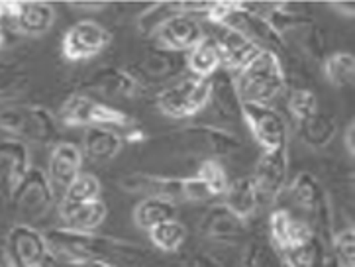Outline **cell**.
<instances>
[{"instance_id": "9a60e30c", "label": "cell", "mask_w": 355, "mask_h": 267, "mask_svg": "<svg viewBox=\"0 0 355 267\" xmlns=\"http://www.w3.org/2000/svg\"><path fill=\"white\" fill-rule=\"evenodd\" d=\"M198 234L218 244H238L248 236V222L238 218L232 210L218 203L200 216Z\"/></svg>"}, {"instance_id": "7a4b0ae2", "label": "cell", "mask_w": 355, "mask_h": 267, "mask_svg": "<svg viewBox=\"0 0 355 267\" xmlns=\"http://www.w3.org/2000/svg\"><path fill=\"white\" fill-rule=\"evenodd\" d=\"M234 81L241 103L273 105L285 93L286 75L283 61L273 51L261 49L243 69L234 75Z\"/></svg>"}, {"instance_id": "4dcf8cb0", "label": "cell", "mask_w": 355, "mask_h": 267, "mask_svg": "<svg viewBox=\"0 0 355 267\" xmlns=\"http://www.w3.org/2000/svg\"><path fill=\"white\" fill-rule=\"evenodd\" d=\"M149 242L153 248H157L165 254H173L179 252L183 248L184 240H187V228L181 221H167L155 226L153 230H149Z\"/></svg>"}, {"instance_id": "1f68e13d", "label": "cell", "mask_w": 355, "mask_h": 267, "mask_svg": "<svg viewBox=\"0 0 355 267\" xmlns=\"http://www.w3.org/2000/svg\"><path fill=\"white\" fill-rule=\"evenodd\" d=\"M193 177H196L202 185L207 187L212 197H222L230 185L228 173L218 160H202Z\"/></svg>"}, {"instance_id": "484cf974", "label": "cell", "mask_w": 355, "mask_h": 267, "mask_svg": "<svg viewBox=\"0 0 355 267\" xmlns=\"http://www.w3.org/2000/svg\"><path fill=\"white\" fill-rule=\"evenodd\" d=\"M222 198H224L222 205L245 222L250 221L257 212V209L261 207L252 177H238V179L230 181L228 189L222 195Z\"/></svg>"}, {"instance_id": "5bb4252c", "label": "cell", "mask_w": 355, "mask_h": 267, "mask_svg": "<svg viewBox=\"0 0 355 267\" xmlns=\"http://www.w3.org/2000/svg\"><path fill=\"white\" fill-rule=\"evenodd\" d=\"M202 22L193 14H173L153 32L157 46L177 53H189L205 37Z\"/></svg>"}, {"instance_id": "2e32d148", "label": "cell", "mask_w": 355, "mask_h": 267, "mask_svg": "<svg viewBox=\"0 0 355 267\" xmlns=\"http://www.w3.org/2000/svg\"><path fill=\"white\" fill-rule=\"evenodd\" d=\"M269 238L277 254H281L298 246L309 244L310 240L316 238V232L304 218L293 216L286 209H277L269 214Z\"/></svg>"}, {"instance_id": "8d00e7d4", "label": "cell", "mask_w": 355, "mask_h": 267, "mask_svg": "<svg viewBox=\"0 0 355 267\" xmlns=\"http://www.w3.org/2000/svg\"><path fill=\"white\" fill-rule=\"evenodd\" d=\"M181 267H226L222 259L208 254V252H195L183 259Z\"/></svg>"}, {"instance_id": "7bdbcfd3", "label": "cell", "mask_w": 355, "mask_h": 267, "mask_svg": "<svg viewBox=\"0 0 355 267\" xmlns=\"http://www.w3.org/2000/svg\"><path fill=\"white\" fill-rule=\"evenodd\" d=\"M0 267H4V266H2V264H0Z\"/></svg>"}, {"instance_id": "4316f807", "label": "cell", "mask_w": 355, "mask_h": 267, "mask_svg": "<svg viewBox=\"0 0 355 267\" xmlns=\"http://www.w3.org/2000/svg\"><path fill=\"white\" fill-rule=\"evenodd\" d=\"M132 216H134V224L139 230L149 232L163 222L175 221L177 218V205L171 200H165V198L144 197L134 207Z\"/></svg>"}, {"instance_id": "e575fe53", "label": "cell", "mask_w": 355, "mask_h": 267, "mask_svg": "<svg viewBox=\"0 0 355 267\" xmlns=\"http://www.w3.org/2000/svg\"><path fill=\"white\" fill-rule=\"evenodd\" d=\"M101 181L92 173H79L77 179L69 185V189L63 193V203H91L101 198Z\"/></svg>"}, {"instance_id": "52a82bcc", "label": "cell", "mask_w": 355, "mask_h": 267, "mask_svg": "<svg viewBox=\"0 0 355 267\" xmlns=\"http://www.w3.org/2000/svg\"><path fill=\"white\" fill-rule=\"evenodd\" d=\"M58 118L65 126H83V128H94V126L128 128V126H132V118L128 117L126 112L118 110L114 106L98 103L87 94L69 96L59 108Z\"/></svg>"}, {"instance_id": "d4e9b609", "label": "cell", "mask_w": 355, "mask_h": 267, "mask_svg": "<svg viewBox=\"0 0 355 267\" xmlns=\"http://www.w3.org/2000/svg\"><path fill=\"white\" fill-rule=\"evenodd\" d=\"M83 150L92 162H112L124 150V138L112 128H87L83 136Z\"/></svg>"}, {"instance_id": "e0dca14e", "label": "cell", "mask_w": 355, "mask_h": 267, "mask_svg": "<svg viewBox=\"0 0 355 267\" xmlns=\"http://www.w3.org/2000/svg\"><path fill=\"white\" fill-rule=\"evenodd\" d=\"M212 37H214L218 51H220L222 69L228 71L232 75L243 69L261 51V47L253 44L248 35H243L230 26H216V35H212Z\"/></svg>"}, {"instance_id": "f1b7e54d", "label": "cell", "mask_w": 355, "mask_h": 267, "mask_svg": "<svg viewBox=\"0 0 355 267\" xmlns=\"http://www.w3.org/2000/svg\"><path fill=\"white\" fill-rule=\"evenodd\" d=\"M297 128L300 139L309 148H312V150H324L336 138L338 124H336V120L330 114H324V112L318 110L312 118L297 124Z\"/></svg>"}, {"instance_id": "8992f818", "label": "cell", "mask_w": 355, "mask_h": 267, "mask_svg": "<svg viewBox=\"0 0 355 267\" xmlns=\"http://www.w3.org/2000/svg\"><path fill=\"white\" fill-rule=\"evenodd\" d=\"M4 257L10 267H53L55 259L46 234L28 222L14 224L4 240Z\"/></svg>"}, {"instance_id": "7402d4cb", "label": "cell", "mask_w": 355, "mask_h": 267, "mask_svg": "<svg viewBox=\"0 0 355 267\" xmlns=\"http://www.w3.org/2000/svg\"><path fill=\"white\" fill-rule=\"evenodd\" d=\"M59 218L63 221V228L77 232H96L108 218V207L101 198L91 203H59Z\"/></svg>"}, {"instance_id": "8fae6325", "label": "cell", "mask_w": 355, "mask_h": 267, "mask_svg": "<svg viewBox=\"0 0 355 267\" xmlns=\"http://www.w3.org/2000/svg\"><path fill=\"white\" fill-rule=\"evenodd\" d=\"M179 139L184 150L198 155H207V160H216L224 155H232L241 148V139L228 130L216 128V126H189L179 132Z\"/></svg>"}, {"instance_id": "30bf717a", "label": "cell", "mask_w": 355, "mask_h": 267, "mask_svg": "<svg viewBox=\"0 0 355 267\" xmlns=\"http://www.w3.org/2000/svg\"><path fill=\"white\" fill-rule=\"evenodd\" d=\"M184 69H187V55L177 53V51H169V49L161 46H155L148 49L144 53V58L126 71L146 91L149 85L169 83L175 77H179V73Z\"/></svg>"}, {"instance_id": "7c38bea8", "label": "cell", "mask_w": 355, "mask_h": 267, "mask_svg": "<svg viewBox=\"0 0 355 267\" xmlns=\"http://www.w3.org/2000/svg\"><path fill=\"white\" fill-rule=\"evenodd\" d=\"M110 40L112 35L103 24L94 22V20H80L65 32L61 49H63L65 59L85 61L104 51L110 44Z\"/></svg>"}, {"instance_id": "277c9868", "label": "cell", "mask_w": 355, "mask_h": 267, "mask_svg": "<svg viewBox=\"0 0 355 267\" xmlns=\"http://www.w3.org/2000/svg\"><path fill=\"white\" fill-rule=\"evenodd\" d=\"M291 197L295 200L298 209L306 214L304 221L312 226V230L320 238L322 242L332 240V209L330 200L324 191V187L318 181L316 175L310 171H300V173L291 181Z\"/></svg>"}, {"instance_id": "d6986e66", "label": "cell", "mask_w": 355, "mask_h": 267, "mask_svg": "<svg viewBox=\"0 0 355 267\" xmlns=\"http://www.w3.org/2000/svg\"><path fill=\"white\" fill-rule=\"evenodd\" d=\"M83 167V150L71 141H58L47 163V177L55 191H67Z\"/></svg>"}, {"instance_id": "603a6c76", "label": "cell", "mask_w": 355, "mask_h": 267, "mask_svg": "<svg viewBox=\"0 0 355 267\" xmlns=\"http://www.w3.org/2000/svg\"><path fill=\"white\" fill-rule=\"evenodd\" d=\"M210 96H208V105L214 108L218 117L226 118V120H238L241 118V101L234 75L228 71H216L210 79Z\"/></svg>"}, {"instance_id": "4fadbf2b", "label": "cell", "mask_w": 355, "mask_h": 267, "mask_svg": "<svg viewBox=\"0 0 355 267\" xmlns=\"http://www.w3.org/2000/svg\"><path fill=\"white\" fill-rule=\"evenodd\" d=\"M255 191L261 205L275 203L288 181V150L261 153L252 175Z\"/></svg>"}, {"instance_id": "ac0fdd59", "label": "cell", "mask_w": 355, "mask_h": 267, "mask_svg": "<svg viewBox=\"0 0 355 267\" xmlns=\"http://www.w3.org/2000/svg\"><path fill=\"white\" fill-rule=\"evenodd\" d=\"M120 187L128 193H139L144 197H155L171 200L177 205V200L187 203V179H175V177H161V175L134 173L124 177L120 181Z\"/></svg>"}, {"instance_id": "ba28073f", "label": "cell", "mask_w": 355, "mask_h": 267, "mask_svg": "<svg viewBox=\"0 0 355 267\" xmlns=\"http://www.w3.org/2000/svg\"><path fill=\"white\" fill-rule=\"evenodd\" d=\"M10 200L14 209L28 221H40L55 205V189L44 169L30 167L22 181L14 187Z\"/></svg>"}, {"instance_id": "d6a6232c", "label": "cell", "mask_w": 355, "mask_h": 267, "mask_svg": "<svg viewBox=\"0 0 355 267\" xmlns=\"http://www.w3.org/2000/svg\"><path fill=\"white\" fill-rule=\"evenodd\" d=\"M241 267H283V261L271 242L253 240L243 250Z\"/></svg>"}, {"instance_id": "3957f363", "label": "cell", "mask_w": 355, "mask_h": 267, "mask_svg": "<svg viewBox=\"0 0 355 267\" xmlns=\"http://www.w3.org/2000/svg\"><path fill=\"white\" fill-rule=\"evenodd\" d=\"M0 132L22 141L49 146L59 138L58 117L40 105L6 106L0 110Z\"/></svg>"}, {"instance_id": "d590c367", "label": "cell", "mask_w": 355, "mask_h": 267, "mask_svg": "<svg viewBox=\"0 0 355 267\" xmlns=\"http://www.w3.org/2000/svg\"><path fill=\"white\" fill-rule=\"evenodd\" d=\"M330 248H332L334 257L340 261V266L355 267V232L352 226L334 232Z\"/></svg>"}, {"instance_id": "ffe728a7", "label": "cell", "mask_w": 355, "mask_h": 267, "mask_svg": "<svg viewBox=\"0 0 355 267\" xmlns=\"http://www.w3.org/2000/svg\"><path fill=\"white\" fill-rule=\"evenodd\" d=\"M85 89L101 94L104 98H132L144 93L139 83L128 73L118 67H101L85 81Z\"/></svg>"}, {"instance_id": "ab89813d", "label": "cell", "mask_w": 355, "mask_h": 267, "mask_svg": "<svg viewBox=\"0 0 355 267\" xmlns=\"http://www.w3.org/2000/svg\"><path fill=\"white\" fill-rule=\"evenodd\" d=\"M73 6H85V10H101L106 4L104 2H75Z\"/></svg>"}, {"instance_id": "44dd1931", "label": "cell", "mask_w": 355, "mask_h": 267, "mask_svg": "<svg viewBox=\"0 0 355 267\" xmlns=\"http://www.w3.org/2000/svg\"><path fill=\"white\" fill-rule=\"evenodd\" d=\"M30 150L26 141L10 136L0 138V183L10 195L30 169Z\"/></svg>"}, {"instance_id": "5b68a950", "label": "cell", "mask_w": 355, "mask_h": 267, "mask_svg": "<svg viewBox=\"0 0 355 267\" xmlns=\"http://www.w3.org/2000/svg\"><path fill=\"white\" fill-rule=\"evenodd\" d=\"M208 96H210L208 79L187 75L161 89L155 96V106L159 108L163 117L183 120L205 110L208 106Z\"/></svg>"}, {"instance_id": "6da1fadb", "label": "cell", "mask_w": 355, "mask_h": 267, "mask_svg": "<svg viewBox=\"0 0 355 267\" xmlns=\"http://www.w3.org/2000/svg\"><path fill=\"white\" fill-rule=\"evenodd\" d=\"M46 240L55 264L77 267L85 261H108L120 267L139 264L148 257L146 248L136 242L96 232H77L69 228L47 230Z\"/></svg>"}, {"instance_id": "cb8c5ba5", "label": "cell", "mask_w": 355, "mask_h": 267, "mask_svg": "<svg viewBox=\"0 0 355 267\" xmlns=\"http://www.w3.org/2000/svg\"><path fill=\"white\" fill-rule=\"evenodd\" d=\"M55 22V8L49 2H20L18 14L14 18V30L24 35H42L51 30Z\"/></svg>"}, {"instance_id": "b9f144b4", "label": "cell", "mask_w": 355, "mask_h": 267, "mask_svg": "<svg viewBox=\"0 0 355 267\" xmlns=\"http://www.w3.org/2000/svg\"><path fill=\"white\" fill-rule=\"evenodd\" d=\"M4 44V28H2V24H0V47Z\"/></svg>"}, {"instance_id": "60d3db41", "label": "cell", "mask_w": 355, "mask_h": 267, "mask_svg": "<svg viewBox=\"0 0 355 267\" xmlns=\"http://www.w3.org/2000/svg\"><path fill=\"white\" fill-rule=\"evenodd\" d=\"M324 267H342V266H340V261L334 257L332 252H328V254H326V264H324Z\"/></svg>"}, {"instance_id": "f35d334b", "label": "cell", "mask_w": 355, "mask_h": 267, "mask_svg": "<svg viewBox=\"0 0 355 267\" xmlns=\"http://www.w3.org/2000/svg\"><path fill=\"white\" fill-rule=\"evenodd\" d=\"M334 10L345 14V16H354L355 14V2H330Z\"/></svg>"}, {"instance_id": "74e56055", "label": "cell", "mask_w": 355, "mask_h": 267, "mask_svg": "<svg viewBox=\"0 0 355 267\" xmlns=\"http://www.w3.org/2000/svg\"><path fill=\"white\" fill-rule=\"evenodd\" d=\"M344 146H345V150H347V153L354 157L355 155V122L354 120H349V122H347V128H345L344 132Z\"/></svg>"}, {"instance_id": "9c48e42d", "label": "cell", "mask_w": 355, "mask_h": 267, "mask_svg": "<svg viewBox=\"0 0 355 267\" xmlns=\"http://www.w3.org/2000/svg\"><path fill=\"white\" fill-rule=\"evenodd\" d=\"M241 118L248 124L253 139L263 153L285 150L288 139V126L283 114L273 105L241 103Z\"/></svg>"}, {"instance_id": "f546056e", "label": "cell", "mask_w": 355, "mask_h": 267, "mask_svg": "<svg viewBox=\"0 0 355 267\" xmlns=\"http://www.w3.org/2000/svg\"><path fill=\"white\" fill-rule=\"evenodd\" d=\"M322 73L334 89L352 87L355 81V58L349 51H336L322 61Z\"/></svg>"}, {"instance_id": "83f0119b", "label": "cell", "mask_w": 355, "mask_h": 267, "mask_svg": "<svg viewBox=\"0 0 355 267\" xmlns=\"http://www.w3.org/2000/svg\"><path fill=\"white\" fill-rule=\"evenodd\" d=\"M187 69L193 77H198V79H210L216 71L222 69L220 51L212 35H205L202 42L189 51Z\"/></svg>"}, {"instance_id": "836d02e7", "label": "cell", "mask_w": 355, "mask_h": 267, "mask_svg": "<svg viewBox=\"0 0 355 267\" xmlns=\"http://www.w3.org/2000/svg\"><path fill=\"white\" fill-rule=\"evenodd\" d=\"M286 106H288L291 117L295 118V122L300 124L318 112V98L314 91H310L306 87H297L286 96Z\"/></svg>"}]
</instances>
